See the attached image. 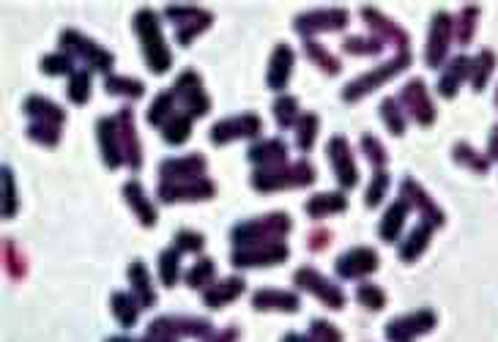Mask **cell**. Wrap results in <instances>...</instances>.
<instances>
[{
	"instance_id": "17",
	"label": "cell",
	"mask_w": 498,
	"mask_h": 342,
	"mask_svg": "<svg viewBox=\"0 0 498 342\" xmlns=\"http://www.w3.org/2000/svg\"><path fill=\"white\" fill-rule=\"evenodd\" d=\"M400 198L406 200V203L411 206V211H416V214L422 216V220L430 222L435 230L447 225V214H444V208L427 195V190H424V186H422L416 178H411V175L402 178V183H400Z\"/></svg>"
},
{
	"instance_id": "36",
	"label": "cell",
	"mask_w": 498,
	"mask_h": 342,
	"mask_svg": "<svg viewBox=\"0 0 498 342\" xmlns=\"http://www.w3.org/2000/svg\"><path fill=\"white\" fill-rule=\"evenodd\" d=\"M495 66H498V55H495L490 47H482V50H479V52L471 58L469 82H471L474 93H482V90L487 88V82H490V77H493Z\"/></svg>"
},
{
	"instance_id": "54",
	"label": "cell",
	"mask_w": 498,
	"mask_h": 342,
	"mask_svg": "<svg viewBox=\"0 0 498 342\" xmlns=\"http://www.w3.org/2000/svg\"><path fill=\"white\" fill-rule=\"evenodd\" d=\"M362 153H364V159L376 167V170H384L389 165V151L386 145L376 137V135H362Z\"/></svg>"
},
{
	"instance_id": "1",
	"label": "cell",
	"mask_w": 498,
	"mask_h": 342,
	"mask_svg": "<svg viewBox=\"0 0 498 342\" xmlns=\"http://www.w3.org/2000/svg\"><path fill=\"white\" fill-rule=\"evenodd\" d=\"M132 27L140 39V47H143V60L151 74H167L170 66H173V52H170V44L162 34V17L151 9H140L135 12L132 17Z\"/></svg>"
},
{
	"instance_id": "49",
	"label": "cell",
	"mask_w": 498,
	"mask_h": 342,
	"mask_svg": "<svg viewBox=\"0 0 498 342\" xmlns=\"http://www.w3.org/2000/svg\"><path fill=\"white\" fill-rule=\"evenodd\" d=\"M25 137L36 145H44V148H58L60 127H52V123H42V120H30L25 129Z\"/></svg>"
},
{
	"instance_id": "35",
	"label": "cell",
	"mask_w": 498,
	"mask_h": 342,
	"mask_svg": "<svg viewBox=\"0 0 498 342\" xmlns=\"http://www.w3.org/2000/svg\"><path fill=\"white\" fill-rule=\"evenodd\" d=\"M110 309H113V315H115V321H118L121 329H135L143 304L135 299V293L115 291V293L110 296Z\"/></svg>"
},
{
	"instance_id": "9",
	"label": "cell",
	"mask_w": 498,
	"mask_h": 342,
	"mask_svg": "<svg viewBox=\"0 0 498 342\" xmlns=\"http://www.w3.org/2000/svg\"><path fill=\"white\" fill-rule=\"evenodd\" d=\"M165 17L175 25V42L178 47H190L200 34L214 25V14L208 9L200 6H183V4H173L165 9Z\"/></svg>"
},
{
	"instance_id": "29",
	"label": "cell",
	"mask_w": 498,
	"mask_h": 342,
	"mask_svg": "<svg viewBox=\"0 0 498 342\" xmlns=\"http://www.w3.org/2000/svg\"><path fill=\"white\" fill-rule=\"evenodd\" d=\"M244 291H246V279L238 276V274H233V276H228V279H220V283H214V285L203 293V304H206L208 309H222V307L238 301V299L244 296Z\"/></svg>"
},
{
	"instance_id": "20",
	"label": "cell",
	"mask_w": 498,
	"mask_h": 342,
	"mask_svg": "<svg viewBox=\"0 0 498 342\" xmlns=\"http://www.w3.org/2000/svg\"><path fill=\"white\" fill-rule=\"evenodd\" d=\"M439 326V315L432 309H416L411 315H400L392 323H386V339L389 342H411L416 337L430 334Z\"/></svg>"
},
{
	"instance_id": "59",
	"label": "cell",
	"mask_w": 498,
	"mask_h": 342,
	"mask_svg": "<svg viewBox=\"0 0 498 342\" xmlns=\"http://www.w3.org/2000/svg\"><path fill=\"white\" fill-rule=\"evenodd\" d=\"M331 244V233L326 230V228H315L313 233H309V238H307V246L313 253H321V250H326V246Z\"/></svg>"
},
{
	"instance_id": "39",
	"label": "cell",
	"mask_w": 498,
	"mask_h": 342,
	"mask_svg": "<svg viewBox=\"0 0 498 342\" xmlns=\"http://www.w3.org/2000/svg\"><path fill=\"white\" fill-rule=\"evenodd\" d=\"M378 113H381V120H384V127L389 129L392 137H402V135L409 132V115H406V110H402V105H400L397 97L381 99Z\"/></svg>"
},
{
	"instance_id": "21",
	"label": "cell",
	"mask_w": 498,
	"mask_h": 342,
	"mask_svg": "<svg viewBox=\"0 0 498 342\" xmlns=\"http://www.w3.org/2000/svg\"><path fill=\"white\" fill-rule=\"evenodd\" d=\"M118 135H121V151H123V165H127L132 173H137L143 167V143L135 127V110L132 105H123L118 113Z\"/></svg>"
},
{
	"instance_id": "12",
	"label": "cell",
	"mask_w": 498,
	"mask_h": 342,
	"mask_svg": "<svg viewBox=\"0 0 498 342\" xmlns=\"http://www.w3.org/2000/svg\"><path fill=\"white\" fill-rule=\"evenodd\" d=\"M216 198V181L195 178V181H160L157 186V200L162 206L173 203H206Z\"/></svg>"
},
{
	"instance_id": "63",
	"label": "cell",
	"mask_w": 498,
	"mask_h": 342,
	"mask_svg": "<svg viewBox=\"0 0 498 342\" xmlns=\"http://www.w3.org/2000/svg\"><path fill=\"white\" fill-rule=\"evenodd\" d=\"M279 342H315L313 337H309V334H299V331H288L283 339H279Z\"/></svg>"
},
{
	"instance_id": "30",
	"label": "cell",
	"mask_w": 498,
	"mask_h": 342,
	"mask_svg": "<svg viewBox=\"0 0 498 342\" xmlns=\"http://www.w3.org/2000/svg\"><path fill=\"white\" fill-rule=\"evenodd\" d=\"M409 214H411V206L397 198L394 203H389V208L384 211L381 216V225H378V238L384 244H394L400 241L402 230H406V222H409Z\"/></svg>"
},
{
	"instance_id": "52",
	"label": "cell",
	"mask_w": 498,
	"mask_h": 342,
	"mask_svg": "<svg viewBox=\"0 0 498 342\" xmlns=\"http://www.w3.org/2000/svg\"><path fill=\"white\" fill-rule=\"evenodd\" d=\"M389 186H392V175L386 170H376V175H372L370 183H367L364 206L367 208H378L384 203V198L389 195Z\"/></svg>"
},
{
	"instance_id": "10",
	"label": "cell",
	"mask_w": 498,
	"mask_h": 342,
	"mask_svg": "<svg viewBox=\"0 0 498 342\" xmlns=\"http://www.w3.org/2000/svg\"><path fill=\"white\" fill-rule=\"evenodd\" d=\"M455 42V17L449 12H435L430 19V34L424 44V64L430 69H444Z\"/></svg>"
},
{
	"instance_id": "47",
	"label": "cell",
	"mask_w": 498,
	"mask_h": 342,
	"mask_svg": "<svg viewBox=\"0 0 498 342\" xmlns=\"http://www.w3.org/2000/svg\"><path fill=\"white\" fill-rule=\"evenodd\" d=\"M93 72L90 69H77L72 77H69V88H66V97L72 105L77 107H85L90 102V93H93Z\"/></svg>"
},
{
	"instance_id": "32",
	"label": "cell",
	"mask_w": 498,
	"mask_h": 342,
	"mask_svg": "<svg viewBox=\"0 0 498 342\" xmlns=\"http://www.w3.org/2000/svg\"><path fill=\"white\" fill-rule=\"evenodd\" d=\"M304 211L309 220L318 222V220H326V216L348 211V198H346V192H315L304 203Z\"/></svg>"
},
{
	"instance_id": "33",
	"label": "cell",
	"mask_w": 498,
	"mask_h": 342,
	"mask_svg": "<svg viewBox=\"0 0 498 342\" xmlns=\"http://www.w3.org/2000/svg\"><path fill=\"white\" fill-rule=\"evenodd\" d=\"M432 233H435V228L430 225V222H416L414 228H411V233L406 236V241L400 244V260L402 263H416L424 253H427V246H430V241H432Z\"/></svg>"
},
{
	"instance_id": "34",
	"label": "cell",
	"mask_w": 498,
	"mask_h": 342,
	"mask_svg": "<svg viewBox=\"0 0 498 342\" xmlns=\"http://www.w3.org/2000/svg\"><path fill=\"white\" fill-rule=\"evenodd\" d=\"M127 279H129V288H132L135 299H137L145 309L157 307V293H153L151 274H148V266H145L143 260H132V263H129Z\"/></svg>"
},
{
	"instance_id": "64",
	"label": "cell",
	"mask_w": 498,
	"mask_h": 342,
	"mask_svg": "<svg viewBox=\"0 0 498 342\" xmlns=\"http://www.w3.org/2000/svg\"><path fill=\"white\" fill-rule=\"evenodd\" d=\"M495 107H498V88H495Z\"/></svg>"
},
{
	"instance_id": "16",
	"label": "cell",
	"mask_w": 498,
	"mask_h": 342,
	"mask_svg": "<svg viewBox=\"0 0 498 342\" xmlns=\"http://www.w3.org/2000/svg\"><path fill=\"white\" fill-rule=\"evenodd\" d=\"M326 157H329V162H331L334 178H337V183L342 186V192H348V190H354V186H359L356 157H354V148L348 145L346 137H342V135L329 137V143H326Z\"/></svg>"
},
{
	"instance_id": "22",
	"label": "cell",
	"mask_w": 498,
	"mask_h": 342,
	"mask_svg": "<svg viewBox=\"0 0 498 342\" xmlns=\"http://www.w3.org/2000/svg\"><path fill=\"white\" fill-rule=\"evenodd\" d=\"M291 145L283 137H266V140H255L246 148V159L255 170H274L283 167L291 159Z\"/></svg>"
},
{
	"instance_id": "14",
	"label": "cell",
	"mask_w": 498,
	"mask_h": 342,
	"mask_svg": "<svg viewBox=\"0 0 498 342\" xmlns=\"http://www.w3.org/2000/svg\"><path fill=\"white\" fill-rule=\"evenodd\" d=\"M400 105L406 110L409 118H414L419 127H432L435 118H439V110H435V102H432V93L427 88V82L422 77H411L406 85L400 90Z\"/></svg>"
},
{
	"instance_id": "26",
	"label": "cell",
	"mask_w": 498,
	"mask_h": 342,
	"mask_svg": "<svg viewBox=\"0 0 498 342\" xmlns=\"http://www.w3.org/2000/svg\"><path fill=\"white\" fill-rule=\"evenodd\" d=\"M121 198H123V203L132 208V214L137 216V222L143 228H153L160 222V211H157V206L151 203L148 192L143 190V183L137 178H132V181H127L121 186Z\"/></svg>"
},
{
	"instance_id": "31",
	"label": "cell",
	"mask_w": 498,
	"mask_h": 342,
	"mask_svg": "<svg viewBox=\"0 0 498 342\" xmlns=\"http://www.w3.org/2000/svg\"><path fill=\"white\" fill-rule=\"evenodd\" d=\"M22 113L30 120L52 123V127H60V129H64V120H66V110L60 105H55L52 99H47V97H39V93H34V97H27L22 102Z\"/></svg>"
},
{
	"instance_id": "55",
	"label": "cell",
	"mask_w": 498,
	"mask_h": 342,
	"mask_svg": "<svg viewBox=\"0 0 498 342\" xmlns=\"http://www.w3.org/2000/svg\"><path fill=\"white\" fill-rule=\"evenodd\" d=\"M4 175V220H14L17 211H19V198H17V178H14V170L9 165H4L0 170Z\"/></svg>"
},
{
	"instance_id": "43",
	"label": "cell",
	"mask_w": 498,
	"mask_h": 342,
	"mask_svg": "<svg viewBox=\"0 0 498 342\" xmlns=\"http://www.w3.org/2000/svg\"><path fill=\"white\" fill-rule=\"evenodd\" d=\"M105 90L110 97H123V99H143L145 97V82L137 77H127V74H107L105 77Z\"/></svg>"
},
{
	"instance_id": "6",
	"label": "cell",
	"mask_w": 498,
	"mask_h": 342,
	"mask_svg": "<svg viewBox=\"0 0 498 342\" xmlns=\"http://www.w3.org/2000/svg\"><path fill=\"white\" fill-rule=\"evenodd\" d=\"M148 334L160 339H173V342H178L181 337L206 342L208 337L216 334V329L208 318H198V315H162L157 321H151Z\"/></svg>"
},
{
	"instance_id": "37",
	"label": "cell",
	"mask_w": 498,
	"mask_h": 342,
	"mask_svg": "<svg viewBox=\"0 0 498 342\" xmlns=\"http://www.w3.org/2000/svg\"><path fill=\"white\" fill-rule=\"evenodd\" d=\"M301 52L307 55L309 64H315V66L323 72V77H337V74L342 72V60H339L337 55H331V50L323 47V44L315 42V39L304 42V44H301Z\"/></svg>"
},
{
	"instance_id": "19",
	"label": "cell",
	"mask_w": 498,
	"mask_h": 342,
	"mask_svg": "<svg viewBox=\"0 0 498 342\" xmlns=\"http://www.w3.org/2000/svg\"><path fill=\"white\" fill-rule=\"evenodd\" d=\"M362 19L364 25L372 30V36L381 39L384 44H392L397 47L400 52H411V36H409V30L397 25L394 19H389L386 14H381L376 6H362Z\"/></svg>"
},
{
	"instance_id": "7",
	"label": "cell",
	"mask_w": 498,
	"mask_h": 342,
	"mask_svg": "<svg viewBox=\"0 0 498 342\" xmlns=\"http://www.w3.org/2000/svg\"><path fill=\"white\" fill-rule=\"evenodd\" d=\"M293 285L309 296H315L323 307L334 309V313H339V309H346V291H342L334 279L323 276L315 266H301L293 271Z\"/></svg>"
},
{
	"instance_id": "2",
	"label": "cell",
	"mask_w": 498,
	"mask_h": 342,
	"mask_svg": "<svg viewBox=\"0 0 498 342\" xmlns=\"http://www.w3.org/2000/svg\"><path fill=\"white\" fill-rule=\"evenodd\" d=\"M318 181V170L309 159H299V162H288L283 167L274 170H255L249 175V183L253 190L261 195H271V192H288V190H304V186H313Z\"/></svg>"
},
{
	"instance_id": "48",
	"label": "cell",
	"mask_w": 498,
	"mask_h": 342,
	"mask_svg": "<svg viewBox=\"0 0 498 342\" xmlns=\"http://www.w3.org/2000/svg\"><path fill=\"white\" fill-rule=\"evenodd\" d=\"M178 279H181V253L175 246H167L160 255V283L165 288H175Z\"/></svg>"
},
{
	"instance_id": "38",
	"label": "cell",
	"mask_w": 498,
	"mask_h": 342,
	"mask_svg": "<svg viewBox=\"0 0 498 342\" xmlns=\"http://www.w3.org/2000/svg\"><path fill=\"white\" fill-rule=\"evenodd\" d=\"M192 129H195V118L190 113H173L170 120L160 129V135H162L165 145L178 148V145H183L186 140L192 137Z\"/></svg>"
},
{
	"instance_id": "42",
	"label": "cell",
	"mask_w": 498,
	"mask_h": 342,
	"mask_svg": "<svg viewBox=\"0 0 498 342\" xmlns=\"http://www.w3.org/2000/svg\"><path fill=\"white\" fill-rule=\"evenodd\" d=\"M175 93H173V88H165V90H160L157 93V99L151 102V107H148V113H145V120H148V127H153V129H162L165 123L170 120V115L175 113Z\"/></svg>"
},
{
	"instance_id": "45",
	"label": "cell",
	"mask_w": 498,
	"mask_h": 342,
	"mask_svg": "<svg viewBox=\"0 0 498 342\" xmlns=\"http://www.w3.org/2000/svg\"><path fill=\"white\" fill-rule=\"evenodd\" d=\"M479 6L469 4V6H463L460 17L455 19V39L460 47H469L474 42V34H477V25H479Z\"/></svg>"
},
{
	"instance_id": "53",
	"label": "cell",
	"mask_w": 498,
	"mask_h": 342,
	"mask_svg": "<svg viewBox=\"0 0 498 342\" xmlns=\"http://www.w3.org/2000/svg\"><path fill=\"white\" fill-rule=\"evenodd\" d=\"M384 42L376 36H348L342 42V52L354 55V58H364V55H381L384 52Z\"/></svg>"
},
{
	"instance_id": "57",
	"label": "cell",
	"mask_w": 498,
	"mask_h": 342,
	"mask_svg": "<svg viewBox=\"0 0 498 342\" xmlns=\"http://www.w3.org/2000/svg\"><path fill=\"white\" fill-rule=\"evenodd\" d=\"M4 266H6L9 276L17 279V283H19V279L25 276V271H27V263H25L22 253L17 250V244L12 238H4Z\"/></svg>"
},
{
	"instance_id": "51",
	"label": "cell",
	"mask_w": 498,
	"mask_h": 342,
	"mask_svg": "<svg viewBox=\"0 0 498 342\" xmlns=\"http://www.w3.org/2000/svg\"><path fill=\"white\" fill-rule=\"evenodd\" d=\"M356 301H359L364 309H370V313H381V309L386 307V301H389V296H386V291H384L381 285H376V283H359V288H356Z\"/></svg>"
},
{
	"instance_id": "3",
	"label": "cell",
	"mask_w": 498,
	"mask_h": 342,
	"mask_svg": "<svg viewBox=\"0 0 498 342\" xmlns=\"http://www.w3.org/2000/svg\"><path fill=\"white\" fill-rule=\"evenodd\" d=\"M293 230V220L285 211H271L255 220H244L230 228L233 246H249V244H268V241H285Z\"/></svg>"
},
{
	"instance_id": "27",
	"label": "cell",
	"mask_w": 498,
	"mask_h": 342,
	"mask_svg": "<svg viewBox=\"0 0 498 342\" xmlns=\"http://www.w3.org/2000/svg\"><path fill=\"white\" fill-rule=\"evenodd\" d=\"M253 309L258 313H299L301 309V296L296 291H283V288H261L253 293Z\"/></svg>"
},
{
	"instance_id": "25",
	"label": "cell",
	"mask_w": 498,
	"mask_h": 342,
	"mask_svg": "<svg viewBox=\"0 0 498 342\" xmlns=\"http://www.w3.org/2000/svg\"><path fill=\"white\" fill-rule=\"evenodd\" d=\"M293 66H296V50L285 42H279L271 52V60H268V72H266V85L276 93H283L291 82V74H293Z\"/></svg>"
},
{
	"instance_id": "11",
	"label": "cell",
	"mask_w": 498,
	"mask_h": 342,
	"mask_svg": "<svg viewBox=\"0 0 498 342\" xmlns=\"http://www.w3.org/2000/svg\"><path fill=\"white\" fill-rule=\"evenodd\" d=\"M261 135H263V118L258 113H241V115L222 118L208 129L211 143L220 148L236 140H258Z\"/></svg>"
},
{
	"instance_id": "40",
	"label": "cell",
	"mask_w": 498,
	"mask_h": 342,
	"mask_svg": "<svg viewBox=\"0 0 498 342\" xmlns=\"http://www.w3.org/2000/svg\"><path fill=\"white\" fill-rule=\"evenodd\" d=\"M296 148L301 151V153H309L315 148V140H318V132H321V118H318V113H313V110H304L301 115H299V120H296Z\"/></svg>"
},
{
	"instance_id": "60",
	"label": "cell",
	"mask_w": 498,
	"mask_h": 342,
	"mask_svg": "<svg viewBox=\"0 0 498 342\" xmlns=\"http://www.w3.org/2000/svg\"><path fill=\"white\" fill-rule=\"evenodd\" d=\"M238 337H241V331L236 326H228V329H220L214 337H208L206 342H238Z\"/></svg>"
},
{
	"instance_id": "8",
	"label": "cell",
	"mask_w": 498,
	"mask_h": 342,
	"mask_svg": "<svg viewBox=\"0 0 498 342\" xmlns=\"http://www.w3.org/2000/svg\"><path fill=\"white\" fill-rule=\"evenodd\" d=\"M291 258V246L285 241H268V244H249V246H233L230 266L233 268H268L283 266Z\"/></svg>"
},
{
	"instance_id": "28",
	"label": "cell",
	"mask_w": 498,
	"mask_h": 342,
	"mask_svg": "<svg viewBox=\"0 0 498 342\" xmlns=\"http://www.w3.org/2000/svg\"><path fill=\"white\" fill-rule=\"evenodd\" d=\"M469 72H471V58L469 55H455L452 60H447V66L441 69V77H439V97L455 99L463 88V82H469Z\"/></svg>"
},
{
	"instance_id": "62",
	"label": "cell",
	"mask_w": 498,
	"mask_h": 342,
	"mask_svg": "<svg viewBox=\"0 0 498 342\" xmlns=\"http://www.w3.org/2000/svg\"><path fill=\"white\" fill-rule=\"evenodd\" d=\"M105 342H173V339H160V337H151V334H145V337H123V334H115V337H107Z\"/></svg>"
},
{
	"instance_id": "46",
	"label": "cell",
	"mask_w": 498,
	"mask_h": 342,
	"mask_svg": "<svg viewBox=\"0 0 498 342\" xmlns=\"http://www.w3.org/2000/svg\"><path fill=\"white\" fill-rule=\"evenodd\" d=\"M183 283L190 285L192 291H208L216 283V263L211 258H200L190 271L183 274Z\"/></svg>"
},
{
	"instance_id": "50",
	"label": "cell",
	"mask_w": 498,
	"mask_h": 342,
	"mask_svg": "<svg viewBox=\"0 0 498 342\" xmlns=\"http://www.w3.org/2000/svg\"><path fill=\"white\" fill-rule=\"evenodd\" d=\"M42 72L47 74V77H64V74H74L77 69H74V58L69 55V52H47L44 58H42Z\"/></svg>"
},
{
	"instance_id": "41",
	"label": "cell",
	"mask_w": 498,
	"mask_h": 342,
	"mask_svg": "<svg viewBox=\"0 0 498 342\" xmlns=\"http://www.w3.org/2000/svg\"><path fill=\"white\" fill-rule=\"evenodd\" d=\"M452 159H455L457 165H463L465 170L477 173V175H487V173H490V159H487V153H479L474 145H469L465 140L455 143V148H452Z\"/></svg>"
},
{
	"instance_id": "13",
	"label": "cell",
	"mask_w": 498,
	"mask_h": 342,
	"mask_svg": "<svg viewBox=\"0 0 498 342\" xmlns=\"http://www.w3.org/2000/svg\"><path fill=\"white\" fill-rule=\"evenodd\" d=\"M351 22V14L339 6L331 9H315V12H304L299 17H293V30L309 42L315 34H337V30H346Z\"/></svg>"
},
{
	"instance_id": "5",
	"label": "cell",
	"mask_w": 498,
	"mask_h": 342,
	"mask_svg": "<svg viewBox=\"0 0 498 342\" xmlns=\"http://www.w3.org/2000/svg\"><path fill=\"white\" fill-rule=\"evenodd\" d=\"M58 44L64 52H69L74 60H80L82 69H90V72H99V74H113V66H115V55L110 50H105L102 44H97L93 39H88L85 34L74 27H66L60 30L58 36Z\"/></svg>"
},
{
	"instance_id": "61",
	"label": "cell",
	"mask_w": 498,
	"mask_h": 342,
	"mask_svg": "<svg viewBox=\"0 0 498 342\" xmlns=\"http://www.w3.org/2000/svg\"><path fill=\"white\" fill-rule=\"evenodd\" d=\"M487 159H490V165L498 162V123L490 129V137H487Z\"/></svg>"
},
{
	"instance_id": "58",
	"label": "cell",
	"mask_w": 498,
	"mask_h": 342,
	"mask_svg": "<svg viewBox=\"0 0 498 342\" xmlns=\"http://www.w3.org/2000/svg\"><path fill=\"white\" fill-rule=\"evenodd\" d=\"M307 334L313 337L315 342H346L342 331H339L334 323L323 321V318H315L313 323H309V331H307Z\"/></svg>"
},
{
	"instance_id": "4",
	"label": "cell",
	"mask_w": 498,
	"mask_h": 342,
	"mask_svg": "<svg viewBox=\"0 0 498 342\" xmlns=\"http://www.w3.org/2000/svg\"><path fill=\"white\" fill-rule=\"evenodd\" d=\"M406 69H411V52L392 55L386 64H381L376 69H370V72L354 77L346 88H342V102H346V105H356V102L367 99V93H372V90H378L381 85L392 82L397 74H402Z\"/></svg>"
},
{
	"instance_id": "18",
	"label": "cell",
	"mask_w": 498,
	"mask_h": 342,
	"mask_svg": "<svg viewBox=\"0 0 498 342\" xmlns=\"http://www.w3.org/2000/svg\"><path fill=\"white\" fill-rule=\"evenodd\" d=\"M378 266H381V258L372 246H354V250L342 253L334 260V274L339 279H346V283H354V279H364L370 274H376Z\"/></svg>"
},
{
	"instance_id": "24",
	"label": "cell",
	"mask_w": 498,
	"mask_h": 342,
	"mask_svg": "<svg viewBox=\"0 0 498 342\" xmlns=\"http://www.w3.org/2000/svg\"><path fill=\"white\" fill-rule=\"evenodd\" d=\"M97 143L99 153L107 170L123 167V151H121V135H118V118L115 115H102L97 120Z\"/></svg>"
},
{
	"instance_id": "44",
	"label": "cell",
	"mask_w": 498,
	"mask_h": 342,
	"mask_svg": "<svg viewBox=\"0 0 498 342\" xmlns=\"http://www.w3.org/2000/svg\"><path fill=\"white\" fill-rule=\"evenodd\" d=\"M271 113H274L276 127L283 132H288V129H296V120L301 115V107H299V99L291 97V93H279V97L274 99V105H271Z\"/></svg>"
},
{
	"instance_id": "56",
	"label": "cell",
	"mask_w": 498,
	"mask_h": 342,
	"mask_svg": "<svg viewBox=\"0 0 498 342\" xmlns=\"http://www.w3.org/2000/svg\"><path fill=\"white\" fill-rule=\"evenodd\" d=\"M173 246H175L181 255H200V253L206 250V236L198 233V230H186V228H183V230L175 233Z\"/></svg>"
},
{
	"instance_id": "15",
	"label": "cell",
	"mask_w": 498,
	"mask_h": 342,
	"mask_svg": "<svg viewBox=\"0 0 498 342\" xmlns=\"http://www.w3.org/2000/svg\"><path fill=\"white\" fill-rule=\"evenodd\" d=\"M173 93H175V99L183 105V113H190L192 118H203V115L211 113V99H208L206 85H203V80L195 69H183L175 77Z\"/></svg>"
},
{
	"instance_id": "23",
	"label": "cell",
	"mask_w": 498,
	"mask_h": 342,
	"mask_svg": "<svg viewBox=\"0 0 498 342\" xmlns=\"http://www.w3.org/2000/svg\"><path fill=\"white\" fill-rule=\"evenodd\" d=\"M206 170H208L206 153L192 151V153H183V157L162 159L160 181H195V178H206Z\"/></svg>"
}]
</instances>
